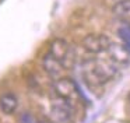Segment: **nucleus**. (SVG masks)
Instances as JSON below:
<instances>
[{"label": "nucleus", "mask_w": 130, "mask_h": 123, "mask_svg": "<svg viewBox=\"0 0 130 123\" xmlns=\"http://www.w3.org/2000/svg\"><path fill=\"white\" fill-rule=\"evenodd\" d=\"M106 53L108 59L112 60L116 66H126L130 63V46L123 42H110Z\"/></svg>", "instance_id": "423d86ee"}, {"label": "nucleus", "mask_w": 130, "mask_h": 123, "mask_svg": "<svg viewBox=\"0 0 130 123\" xmlns=\"http://www.w3.org/2000/svg\"><path fill=\"white\" fill-rule=\"evenodd\" d=\"M37 122H38V123H56L53 119H49V117H45V116H42V117H39V119H37Z\"/></svg>", "instance_id": "f8f14e48"}, {"label": "nucleus", "mask_w": 130, "mask_h": 123, "mask_svg": "<svg viewBox=\"0 0 130 123\" xmlns=\"http://www.w3.org/2000/svg\"><path fill=\"white\" fill-rule=\"evenodd\" d=\"M42 67H43V70H45V73L52 78V80H56V78L62 77L63 70H64V67L62 66V63H60L57 59H55L51 53H46V55L43 56Z\"/></svg>", "instance_id": "0eeeda50"}, {"label": "nucleus", "mask_w": 130, "mask_h": 123, "mask_svg": "<svg viewBox=\"0 0 130 123\" xmlns=\"http://www.w3.org/2000/svg\"><path fill=\"white\" fill-rule=\"evenodd\" d=\"M53 92L56 97L62 98V99L70 102L71 105L77 103L81 99V92H80L78 87H77L76 81L70 77H59L53 80Z\"/></svg>", "instance_id": "7ed1b4c3"}, {"label": "nucleus", "mask_w": 130, "mask_h": 123, "mask_svg": "<svg viewBox=\"0 0 130 123\" xmlns=\"http://www.w3.org/2000/svg\"><path fill=\"white\" fill-rule=\"evenodd\" d=\"M73 112L74 105L59 97H56L51 102V115L56 123H67L73 116Z\"/></svg>", "instance_id": "39448f33"}, {"label": "nucleus", "mask_w": 130, "mask_h": 123, "mask_svg": "<svg viewBox=\"0 0 130 123\" xmlns=\"http://www.w3.org/2000/svg\"><path fill=\"white\" fill-rule=\"evenodd\" d=\"M110 42V38L105 34H88L81 41V46L85 52L91 55H99L106 52Z\"/></svg>", "instance_id": "20e7f679"}, {"label": "nucleus", "mask_w": 130, "mask_h": 123, "mask_svg": "<svg viewBox=\"0 0 130 123\" xmlns=\"http://www.w3.org/2000/svg\"><path fill=\"white\" fill-rule=\"evenodd\" d=\"M21 123H38V122L31 113H23V116H21Z\"/></svg>", "instance_id": "9b49d317"}, {"label": "nucleus", "mask_w": 130, "mask_h": 123, "mask_svg": "<svg viewBox=\"0 0 130 123\" xmlns=\"http://www.w3.org/2000/svg\"><path fill=\"white\" fill-rule=\"evenodd\" d=\"M49 53L62 63L64 70L73 69L74 64H76V59H77L76 48L71 46L66 39L62 38L53 39L49 45Z\"/></svg>", "instance_id": "f03ea898"}, {"label": "nucleus", "mask_w": 130, "mask_h": 123, "mask_svg": "<svg viewBox=\"0 0 130 123\" xmlns=\"http://www.w3.org/2000/svg\"><path fill=\"white\" fill-rule=\"evenodd\" d=\"M112 13L120 21L130 22V0H120L116 2L112 7Z\"/></svg>", "instance_id": "1a4fd4ad"}, {"label": "nucleus", "mask_w": 130, "mask_h": 123, "mask_svg": "<svg viewBox=\"0 0 130 123\" xmlns=\"http://www.w3.org/2000/svg\"><path fill=\"white\" fill-rule=\"evenodd\" d=\"M18 108V98L13 92H4L0 97V109L6 115H11Z\"/></svg>", "instance_id": "6e6552de"}, {"label": "nucleus", "mask_w": 130, "mask_h": 123, "mask_svg": "<svg viewBox=\"0 0 130 123\" xmlns=\"http://www.w3.org/2000/svg\"><path fill=\"white\" fill-rule=\"evenodd\" d=\"M118 36L120 38V41L123 43L130 46V22L122 21V24L118 28Z\"/></svg>", "instance_id": "9d476101"}, {"label": "nucleus", "mask_w": 130, "mask_h": 123, "mask_svg": "<svg viewBox=\"0 0 130 123\" xmlns=\"http://www.w3.org/2000/svg\"><path fill=\"white\" fill-rule=\"evenodd\" d=\"M116 2H120V0H115V3H116Z\"/></svg>", "instance_id": "ddd939ff"}, {"label": "nucleus", "mask_w": 130, "mask_h": 123, "mask_svg": "<svg viewBox=\"0 0 130 123\" xmlns=\"http://www.w3.org/2000/svg\"><path fill=\"white\" fill-rule=\"evenodd\" d=\"M118 67L109 59H87L81 63L83 78L91 88L102 87L116 75Z\"/></svg>", "instance_id": "f257e3e1"}]
</instances>
